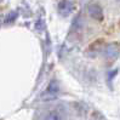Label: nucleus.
<instances>
[{
    "label": "nucleus",
    "mask_w": 120,
    "mask_h": 120,
    "mask_svg": "<svg viewBox=\"0 0 120 120\" xmlns=\"http://www.w3.org/2000/svg\"><path fill=\"white\" fill-rule=\"evenodd\" d=\"M58 90H60V87H58L57 81L52 80L50 84H49L47 90L41 95V100H44V101H52V100H55V98L57 97V95H58Z\"/></svg>",
    "instance_id": "obj_1"
},
{
    "label": "nucleus",
    "mask_w": 120,
    "mask_h": 120,
    "mask_svg": "<svg viewBox=\"0 0 120 120\" xmlns=\"http://www.w3.org/2000/svg\"><path fill=\"white\" fill-rule=\"evenodd\" d=\"M87 12H89V15L92 17L94 19H97V21H102L103 19V11H102L100 5L91 4L87 8Z\"/></svg>",
    "instance_id": "obj_2"
},
{
    "label": "nucleus",
    "mask_w": 120,
    "mask_h": 120,
    "mask_svg": "<svg viewBox=\"0 0 120 120\" xmlns=\"http://www.w3.org/2000/svg\"><path fill=\"white\" fill-rule=\"evenodd\" d=\"M74 10V4L69 0H63V1L60 3L58 5V11L62 16H68L73 12Z\"/></svg>",
    "instance_id": "obj_3"
},
{
    "label": "nucleus",
    "mask_w": 120,
    "mask_h": 120,
    "mask_svg": "<svg viewBox=\"0 0 120 120\" xmlns=\"http://www.w3.org/2000/svg\"><path fill=\"white\" fill-rule=\"evenodd\" d=\"M105 56L110 60H115L119 56V47L116 44H110L105 47Z\"/></svg>",
    "instance_id": "obj_4"
},
{
    "label": "nucleus",
    "mask_w": 120,
    "mask_h": 120,
    "mask_svg": "<svg viewBox=\"0 0 120 120\" xmlns=\"http://www.w3.org/2000/svg\"><path fill=\"white\" fill-rule=\"evenodd\" d=\"M44 120H62V119H61V115L58 114L57 112L52 110V112H50V113H47Z\"/></svg>",
    "instance_id": "obj_5"
},
{
    "label": "nucleus",
    "mask_w": 120,
    "mask_h": 120,
    "mask_svg": "<svg viewBox=\"0 0 120 120\" xmlns=\"http://www.w3.org/2000/svg\"><path fill=\"white\" fill-rule=\"evenodd\" d=\"M16 18H17V12L11 11V12L9 13V15L6 16V18H5V23H12Z\"/></svg>",
    "instance_id": "obj_6"
},
{
    "label": "nucleus",
    "mask_w": 120,
    "mask_h": 120,
    "mask_svg": "<svg viewBox=\"0 0 120 120\" xmlns=\"http://www.w3.org/2000/svg\"><path fill=\"white\" fill-rule=\"evenodd\" d=\"M0 23H1V18H0Z\"/></svg>",
    "instance_id": "obj_7"
}]
</instances>
